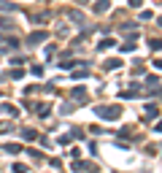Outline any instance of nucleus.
Returning <instances> with one entry per match:
<instances>
[{"instance_id":"obj_1","label":"nucleus","mask_w":162,"mask_h":173,"mask_svg":"<svg viewBox=\"0 0 162 173\" xmlns=\"http://www.w3.org/2000/svg\"><path fill=\"white\" fill-rule=\"evenodd\" d=\"M97 114H100V116H105V119H116L122 111H119L116 106H111V108H97Z\"/></svg>"},{"instance_id":"obj_2","label":"nucleus","mask_w":162,"mask_h":173,"mask_svg":"<svg viewBox=\"0 0 162 173\" xmlns=\"http://www.w3.org/2000/svg\"><path fill=\"white\" fill-rule=\"evenodd\" d=\"M38 41H43V33H33L30 35V43H38Z\"/></svg>"},{"instance_id":"obj_3","label":"nucleus","mask_w":162,"mask_h":173,"mask_svg":"<svg viewBox=\"0 0 162 173\" xmlns=\"http://www.w3.org/2000/svg\"><path fill=\"white\" fill-rule=\"evenodd\" d=\"M105 8H108V0H100V3L94 6V11H105Z\"/></svg>"},{"instance_id":"obj_4","label":"nucleus","mask_w":162,"mask_h":173,"mask_svg":"<svg viewBox=\"0 0 162 173\" xmlns=\"http://www.w3.org/2000/svg\"><path fill=\"white\" fill-rule=\"evenodd\" d=\"M111 46H114V41H111V38H105V41H100V49H111Z\"/></svg>"},{"instance_id":"obj_5","label":"nucleus","mask_w":162,"mask_h":173,"mask_svg":"<svg viewBox=\"0 0 162 173\" xmlns=\"http://www.w3.org/2000/svg\"><path fill=\"white\" fill-rule=\"evenodd\" d=\"M141 3H143V0H130V6H132V8H138Z\"/></svg>"}]
</instances>
